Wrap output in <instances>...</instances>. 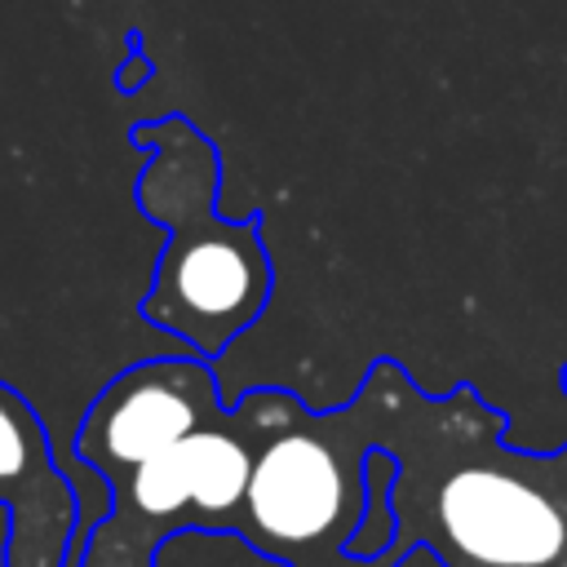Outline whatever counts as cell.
<instances>
[{"label":"cell","instance_id":"6","mask_svg":"<svg viewBox=\"0 0 567 567\" xmlns=\"http://www.w3.org/2000/svg\"><path fill=\"white\" fill-rule=\"evenodd\" d=\"M44 465V439L31 408L0 385V483H27Z\"/></svg>","mask_w":567,"mask_h":567},{"label":"cell","instance_id":"3","mask_svg":"<svg viewBox=\"0 0 567 567\" xmlns=\"http://www.w3.org/2000/svg\"><path fill=\"white\" fill-rule=\"evenodd\" d=\"M434 518L456 567H554L567 549V518L558 505L518 474L492 465L447 474Z\"/></svg>","mask_w":567,"mask_h":567},{"label":"cell","instance_id":"9","mask_svg":"<svg viewBox=\"0 0 567 567\" xmlns=\"http://www.w3.org/2000/svg\"><path fill=\"white\" fill-rule=\"evenodd\" d=\"M315 567H385V563H372V558H341V563H315Z\"/></svg>","mask_w":567,"mask_h":567},{"label":"cell","instance_id":"1","mask_svg":"<svg viewBox=\"0 0 567 567\" xmlns=\"http://www.w3.org/2000/svg\"><path fill=\"white\" fill-rule=\"evenodd\" d=\"M128 142L146 151L137 204L168 226V248L155 261L142 319L182 337L199 359L235 341L270 297V261L257 217H217L221 159L204 128L186 115L137 120Z\"/></svg>","mask_w":567,"mask_h":567},{"label":"cell","instance_id":"5","mask_svg":"<svg viewBox=\"0 0 567 567\" xmlns=\"http://www.w3.org/2000/svg\"><path fill=\"white\" fill-rule=\"evenodd\" d=\"M252 461L244 439L221 425H199L168 452L128 470V501L146 518L190 514L195 523H226L248 496Z\"/></svg>","mask_w":567,"mask_h":567},{"label":"cell","instance_id":"8","mask_svg":"<svg viewBox=\"0 0 567 567\" xmlns=\"http://www.w3.org/2000/svg\"><path fill=\"white\" fill-rule=\"evenodd\" d=\"M9 523H13V505H4V501H0V567H9V545H13Z\"/></svg>","mask_w":567,"mask_h":567},{"label":"cell","instance_id":"4","mask_svg":"<svg viewBox=\"0 0 567 567\" xmlns=\"http://www.w3.org/2000/svg\"><path fill=\"white\" fill-rule=\"evenodd\" d=\"M208 390L213 381L195 363H142L102 390V399L84 416L75 452L84 456V465L106 474L137 470L142 461L199 430Z\"/></svg>","mask_w":567,"mask_h":567},{"label":"cell","instance_id":"7","mask_svg":"<svg viewBox=\"0 0 567 567\" xmlns=\"http://www.w3.org/2000/svg\"><path fill=\"white\" fill-rule=\"evenodd\" d=\"M128 49H133V53H128V62L115 71L120 93H133V89H137V84L151 75V58H146V53H137V49H142V31H137V27L128 31Z\"/></svg>","mask_w":567,"mask_h":567},{"label":"cell","instance_id":"2","mask_svg":"<svg viewBox=\"0 0 567 567\" xmlns=\"http://www.w3.org/2000/svg\"><path fill=\"white\" fill-rule=\"evenodd\" d=\"M359 487L328 439L315 430H279L252 461L244 514L248 536L270 549H319L328 540H350V509Z\"/></svg>","mask_w":567,"mask_h":567}]
</instances>
